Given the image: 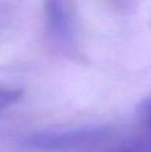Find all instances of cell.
Returning <instances> with one entry per match:
<instances>
[{
    "label": "cell",
    "instance_id": "cell-1",
    "mask_svg": "<svg viewBox=\"0 0 151 152\" xmlns=\"http://www.w3.org/2000/svg\"><path fill=\"white\" fill-rule=\"evenodd\" d=\"M103 135V129L98 128L40 131L24 137L23 143L31 148H37L43 151H63L92 144L96 140H100Z\"/></svg>",
    "mask_w": 151,
    "mask_h": 152
},
{
    "label": "cell",
    "instance_id": "cell-2",
    "mask_svg": "<svg viewBox=\"0 0 151 152\" xmlns=\"http://www.w3.org/2000/svg\"><path fill=\"white\" fill-rule=\"evenodd\" d=\"M47 27L54 43L63 48L71 47L75 42V23L71 10L66 3H47Z\"/></svg>",
    "mask_w": 151,
    "mask_h": 152
},
{
    "label": "cell",
    "instance_id": "cell-3",
    "mask_svg": "<svg viewBox=\"0 0 151 152\" xmlns=\"http://www.w3.org/2000/svg\"><path fill=\"white\" fill-rule=\"evenodd\" d=\"M21 96L20 89L0 88V112L13 105Z\"/></svg>",
    "mask_w": 151,
    "mask_h": 152
},
{
    "label": "cell",
    "instance_id": "cell-4",
    "mask_svg": "<svg viewBox=\"0 0 151 152\" xmlns=\"http://www.w3.org/2000/svg\"><path fill=\"white\" fill-rule=\"evenodd\" d=\"M138 113H139V119H141L142 126L147 131V134L150 136V142H151V97L146 99L139 105Z\"/></svg>",
    "mask_w": 151,
    "mask_h": 152
}]
</instances>
